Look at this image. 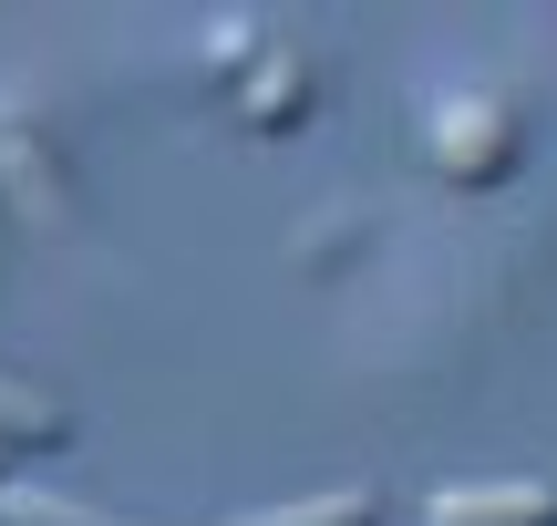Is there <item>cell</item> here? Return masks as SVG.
I'll list each match as a JSON object with an SVG mask.
<instances>
[{
	"label": "cell",
	"instance_id": "1",
	"mask_svg": "<svg viewBox=\"0 0 557 526\" xmlns=\"http://www.w3.org/2000/svg\"><path fill=\"white\" fill-rule=\"evenodd\" d=\"M517 155H527V114L506 93H455L434 114V165L455 186H506V176H517Z\"/></svg>",
	"mask_w": 557,
	"mask_h": 526
},
{
	"label": "cell",
	"instance_id": "2",
	"mask_svg": "<svg viewBox=\"0 0 557 526\" xmlns=\"http://www.w3.org/2000/svg\"><path fill=\"white\" fill-rule=\"evenodd\" d=\"M423 526H557V486L547 475H496V486H434Z\"/></svg>",
	"mask_w": 557,
	"mask_h": 526
},
{
	"label": "cell",
	"instance_id": "3",
	"mask_svg": "<svg viewBox=\"0 0 557 526\" xmlns=\"http://www.w3.org/2000/svg\"><path fill=\"white\" fill-rule=\"evenodd\" d=\"M238 114L259 124V135H289V124L310 114V62H299L289 41H269V52L248 62V83H238Z\"/></svg>",
	"mask_w": 557,
	"mask_h": 526
},
{
	"label": "cell",
	"instance_id": "4",
	"mask_svg": "<svg viewBox=\"0 0 557 526\" xmlns=\"http://www.w3.org/2000/svg\"><path fill=\"white\" fill-rule=\"evenodd\" d=\"M62 434H73V413H62L41 383L0 372V454H11V444H62Z\"/></svg>",
	"mask_w": 557,
	"mask_h": 526
},
{
	"label": "cell",
	"instance_id": "5",
	"mask_svg": "<svg viewBox=\"0 0 557 526\" xmlns=\"http://www.w3.org/2000/svg\"><path fill=\"white\" fill-rule=\"evenodd\" d=\"M238 526H382V496L331 486V496H299V506H259V516H238Z\"/></svg>",
	"mask_w": 557,
	"mask_h": 526
},
{
	"label": "cell",
	"instance_id": "6",
	"mask_svg": "<svg viewBox=\"0 0 557 526\" xmlns=\"http://www.w3.org/2000/svg\"><path fill=\"white\" fill-rule=\"evenodd\" d=\"M0 526H124L83 496H52V486H0Z\"/></svg>",
	"mask_w": 557,
	"mask_h": 526
},
{
	"label": "cell",
	"instance_id": "7",
	"mask_svg": "<svg viewBox=\"0 0 557 526\" xmlns=\"http://www.w3.org/2000/svg\"><path fill=\"white\" fill-rule=\"evenodd\" d=\"M0 465H11V454H0ZM0 486H11V475H0Z\"/></svg>",
	"mask_w": 557,
	"mask_h": 526
}]
</instances>
